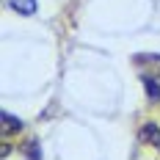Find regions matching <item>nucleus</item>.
<instances>
[{
  "mask_svg": "<svg viewBox=\"0 0 160 160\" xmlns=\"http://www.w3.org/2000/svg\"><path fill=\"white\" fill-rule=\"evenodd\" d=\"M11 8L19 14H36V0H11Z\"/></svg>",
  "mask_w": 160,
  "mask_h": 160,
  "instance_id": "20e7f679",
  "label": "nucleus"
},
{
  "mask_svg": "<svg viewBox=\"0 0 160 160\" xmlns=\"http://www.w3.org/2000/svg\"><path fill=\"white\" fill-rule=\"evenodd\" d=\"M144 86H146L149 102H160V83H158V78H144Z\"/></svg>",
  "mask_w": 160,
  "mask_h": 160,
  "instance_id": "7ed1b4c3",
  "label": "nucleus"
},
{
  "mask_svg": "<svg viewBox=\"0 0 160 160\" xmlns=\"http://www.w3.org/2000/svg\"><path fill=\"white\" fill-rule=\"evenodd\" d=\"M141 141H146V144H152V146L160 149V127L155 122H144L141 124Z\"/></svg>",
  "mask_w": 160,
  "mask_h": 160,
  "instance_id": "f257e3e1",
  "label": "nucleus"
},
{
  "mask_svg": "<svg viewBox=\"0 0 160 160\" xmlns=\"http://www.w3.org/2000/svg\"><path fill=\"white\" fill-rule=\"evenodd\" d=\"M0 119H3V130H6V135H11V132H19V130H22V122H19L17 116H11L8 111H3Z\"/></svg>",
  "mask_w": 160,
  "mask_h": 160,
  "instance_id": "f03ea898",
  "label": "nucleus"
}]
</instances>
